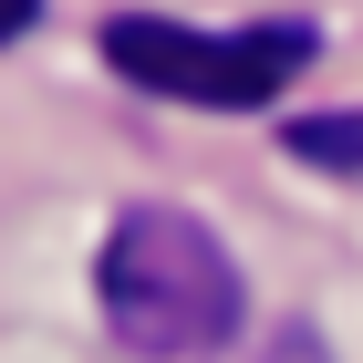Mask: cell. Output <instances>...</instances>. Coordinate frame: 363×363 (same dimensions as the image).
<instances>
[{
  "label": "cell",
  "mask_w": 363,
  "mask_h": 363,
  "mask_svg": "<svg viewBox=\"0 0 363 363\" xmlns=\"http://www.w3.org/2000/svg\"><path fill=\"white\" fill-rule=\"evenodd\" d=\"M94 301H104L125 353L197 363L239 333V259L187 208H125L104 228V259H94Z\"/></svg>",
  "instance_id": "obj_1"
},
{
  "label": "cell",
  "mask_w": 363,
  "mask_h": 363,
  "mask_svg": "<svg viewBox=\"0 0 363 363\" xmlns=\"http://www.w3.org/2000/svg\"><path fill=\"white\" fill-rule=\"evenodd\" d=\"M104 62L125 73V84H145V94L250 114V104H270V94L311 62V31H301V21L187 31V21H156V11H125V21H104Z\"/></svg>",
  "instance_id": "obj_2"
},
{
  "label": "cell",
  "mask_w": 363,
  "mask_h": 363,
  "mask_svg": "<svg viewBox=\"0 0 363 363\" xmlns=\"http://www.w3.org/2000/svg\"><path fill=\"white\" fill-rule=\"evenodd\" d=\"M250 363H333V353H322V333H301V322H291V333H270Z\"/></svg>",
  "instance_id": "obj_3"
},
{
  "label": "cell",
  "mask_w": 363,
  "mask_h": 363,
  "mask_svg": "<svg viewBox=\"0 0 363 363\" xmlns=\"http://www.w3.org/2000/svg\"><path fill=\"white\" fill-rule=\"evenodd\" d=\"M31 21H42V0H0V42H21Z\"/></svg>",
  "instance_id": "obj_4"
}]
</instances>
